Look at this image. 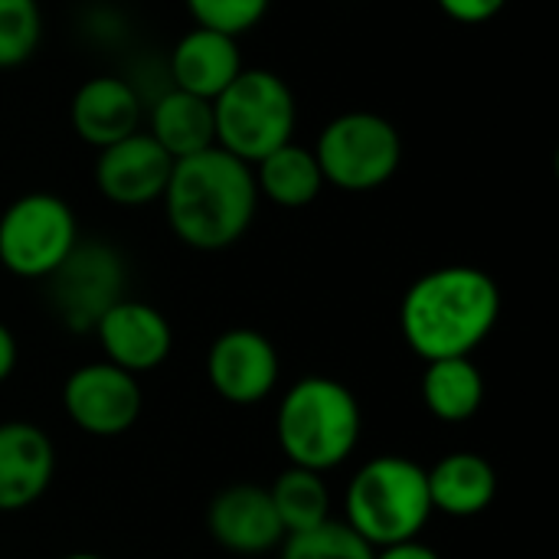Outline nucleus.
<instances>
[{
    "instance_id": "obj_7",
    "label": "nucleus",
    "mask_w": 559,
    "mask_h": 559,
    "mask_svg": "<svg viewBox=\"0 0 559 559\" xmlns=\"http://www.w3.org/2000/svg\"><path fill=\"white\" fill-rule=\"evenodd\" d=\"M75 242L79 219L56 193H23L0 213V265L16 278L46 282Z\"/></svg>"
},
{
    "instance_id": "obj_3",
    "label": "nucleus",
    "mask_w": 559,
    "mask_h": 559,
    "mask_svg": "<svg viewBox=\"0 0 559 559\" xmlns=\"http://www.w3.org/2000/svg\"><path fill=\"white\" fill-rule=\"evenodd\" d=\"M364 432V413L350 386L334 377H301L278 403L275 436L295 468L331 472L344 465Z\"/></svg>"
},
{
    "instance_id": "obj_2",
    "label": "nucleus",
    "mask_w": 559,
    "mask_h": 559,
    "mask_svg": "<svg viewBox=\"0 0 559 559\" xmlns=\"http://www.w3.org/2000/svg\"><path fill=\"white\" fill-rule=\"evenodd\" d=\"M501 318L498 282L475 265H442L419 275L400 305V331L416 357H472Z\"/></svg>"
},
{
    "instance_id": "obj_23",
    "label": "nucleus",
    "mask_w": 559,
    "mask_h": 559,
    "mask_svg": "<svg viewBox=\"0 0 559 559\" xmlns=\"http://www.w3.org/2000/svg\"><path fill=\"white\" fill-rule=\"evenodd\" d=\"M39 0H0V69H16L39 49Z\"/></svg>"
},
{
    "instance_id": "obj_15",
    "label": "nucleus",
    "mask_w": 559,
    "mask_h": 559,
    "mask_svg": "<svg viewBox=\"0 0 559 559\" xmlns=\"http://www.w3.org/2000/svg\"><path fill=\"white\" fill-rule=\"evenodd\" d=\"M56 475L52 439L23 419L0 423V514L36 504Z\"/></svg>"
},
{
    "instance_id": "obj_8",
    "label": "nucleus",
    "mask_w": 559,
    "mask_h": 559,
    "mask_svg": "<svg viewBox=\"0 0 559 559\" xmlns=\"http://www.w3.org/2000/svg\"><path fill=\"white\" fill-rule=\"evenodd\" d=\"M46 282L56 318L69 331L88 334L95 331L102 314L124 298V262L108 242L79 239L66 262Z\"/></svg>"
},
{
    "instance_id": "obj_22",
    "label": "nucleus",
    "mask_w": 559,
    "mask_h": 559,
    "mask_svg": "<svg viewBox=\"0 0 559 559\" xmlns=\"http://www.w3.org/2000/svg\"><path fill=\"white\" fill-rule=\"evenodd\" d=\"M373 554L377 550L344 521H324L282 540V559H373Z\"/></svg>"
},
{
    "instance_id": "obj_26",
    "label": "nucleus",
    "mask_w": 559,
    "mask_h": 559,
    "mask_svg": "<svg viewBox=\"0 0 559 559\" xmlns=\"http://www.w3.org/2000/svg\"><path fill=\"white\" fill-rule=\"evenodd\" d=\"M373 559H442L432 547H426L423 540H406V544H393L377 550Z\"/></svg>"
},
{
    "instance_id": "obj_12",
    "label": "nucleus",
    "mask_w": 559,
    "mask_h": 559,
    "mask_svg": "<svg viewBox=\"0 0 559 559\" xmlns=\"http://www.w3.org/2000/svg\"><path fill=\"white\" fill-rule=\"evenodd\" d=\"M92 334L98 337L105 360L131 377L157 370L174 350L170 321L154 305L138 298H121L111 305Z\"/></svg>"
},
{
    "instance_id": "obj_6",
    "label": "nucleus",
    "mask_w": 559,
    "mask_h": 559,
    "mask_svg": "<svg viewBox=\"0 0 559 559\" xmlns=\"http://www.w3.org/2000/svg\"><path fill=\"white\" fill-rule=\"evenodd\" d=\"M311 151L318 157L324 187L344 193L380 190L403 167L400 128L390 118L364 108L331 118Z\"/></svg>"
},
{
    "instance_id": "obj_1",
    "label": "nucleus",
    "mask_w": 559,
    "mask_h": 559,
    "mask_svg": "<svg viewBox=\"0 0 559 559\" xmlns=\"http://www.w3.org/2000/svg\"><path fill=\"white\" fill-rule=\"evenodd\" d=\"M160 203L170 233L183 246L223 252L249 233L259 210V190L252 167L213 144L174 160Z\"/></svg>"
},
{
    "instance_id": "obj_9",
    "label": "nucleus",
    "mask_w": 559,
    "mask_h": 559,
    "mask_svg": "<svg viewBox=\"0 0 559 559\" xmlns=\"http://www.w3.org/2000/svg\"><path fill=\"white\" fill-rule=\"evenodd\" d=\"M144 406V393L138 377L118 370L108 360L85 364L66 377L62 386V409L75 429L95 439L124 436Z\"/></svg>"
},
{
    "instance_id": "obj_4",
    "label": "nucleus",
    "mask_w": 559,
    "mask_h": 559,
    "mask_svg": "<svg viewBox=\"0 0 559 559\" xmlns=\"http://www.w3.org/2000/svg\"><path fill=\"white\" fill-rule=\"evenodd\" d=\"M347 527L373 550L419 540L432 518L426 468L403 455H377L357 468L344 495Z\"/></svg>"
},
{
    "instance_id": "obj_19",
    "label": "nucleus",
    "mask_w": 559,
    "mask_h": 559,
    "mask_svg": "<svg viewBox=\"0 0 559 559\" xmlns=\"http://www.w3.org/2000/svg\"><path fill=\"white\" fill-rule=\"evenodd\" d=\"M252 177H255L259 200L265 197L282 210L311 206L324 190V177H321L314 151L295 141L282 144L278 151L252 164Z\"/></svg>"
},
{
    "instance_id": "obj_27",
    "label": "nucleus",
    "mask_w": 559,
    "mask_h": 559,
    "mask_svg": "<svg viewBox=\"0 0 559 559\" xmlns=\"http://www.w3.org/2000/svg\"><path fill=\"white\" fill-rule=\"evenodd\" d=\"M16 337H13V331L0 321V383H7L10 377H13V370H16Z\"/></svg>"
},
{
    "instance_id": "obj_24",
    "label": "nucleus",
    "mask_w": 559,
    "mask_h": 559,
    "mask_svg": "<svg viewBox=\"0 0 559 559\" xmlns=\"http://www.w3.org/2000/svg\"><path fill=\"white\" fill-rule=\"evenodd\" d=\"M183 7L193 16V26L219 29L239 39L265 20L272 0H183Z\"/></svg>"
},
{
    "instance_id": "obj_10",
    "label": "nucleus",
    "mask_w": 559,
    "mask_h": 559,
    "mask_svg": "<svg viewBox=\"0 0 559 559\" xmlns=\"http://www.w3.org/2000/svg\"><path fill=\"white\" fill-rule=\"evenodd\" d=\"M282 373L275 344L252 328L223 331L206 350V380L213 393L233 406L262 403Z\"/></svg>"
},
{
    "instance_id": "obj_25",
    "label": "nucleus",
    "mask_w": 559,
    "mask_h": 559,
    "mask_svg": "<svg viewBox=\"0 0 559 559\" xmlns=\"http://www.w3.org/2000/svg\"><path fill=\"white\" fill-rule=\"evenodd\" d=\"M439 10L455 20V23H465V26H481V23H491L504 7L508 0H436Z\"/></svg>"
},
{
    "instance_id": "obj_11",
    "label": "nucleus",
    "mask_w": 559,
    "mask_h": 559,
    "mask_svg": "<svg viewBox=\"0 0 559 559\" xmlns=\"http://www.w3.org/2000/svg\"><path fill=\"white\" fill-rule=\"evenodd\" d=\"M170 167H174V157L141 128L98 151L95 187L115 206H124V210L147 206L164 197Z\"/></svg>"
},
{
    "instance_id": "obj_13",
    "label": "nucleus",
    "mask_w": 559,
    "mask_h": 559,
    "mask_svg": "<svg viewBox=\"0 0 559 559\" xmlns=\"http://www.w3.org/2000/svg\"><path fill=\"white\" fill-rule=\"evenodd\" d=\"M210 537L239 557H259L272 547H282L285 531L272 508L269 488L262 485H229L206 508Z\"/></svg>"
},
{
    "instance_id": "obj_28",
    "label": "nucleus",
    "mask_w": 559,
    "mask_h": 559,
    "mask_svg": "<svg viewBox=\"0 0 559 559\" xmlns=\"http://www.w3.org/2000/svg\"><path fill=\"white\" fill-rule=\"evenodd\" d=\"M62 559H105V557H98V554H69V557H62Z\"/></svg>"
},
{
    "instance_id": "obj_16",
    "label": "nucleus",
    "mask_w": 559,
    "mask_h": 559,
    "mask_svg": "<svg viewBox=\"0 0 559 559\" xmlns=\"http://www.w3.org/2000/svg\"><path fill=\"white\" fill-rule=\"evenodd\" d=\"M167 82L180 92L213 102L242 69V49L236 36L219 29L190 26L167 52Z\"/></svg>"
},
{
    "instance_id": "obj_14",
    "label": "nucleus",
    "mask_w": 559,
    "mask_h": 559,
    "mask_svg": "<svg viewBox=\"0 0 559 559\" xmlns=\"http://www.w3.org/2000/svg\"><path fill=\"white\" fill-rule=\"evenodd\" d=\"M69 121L79 141L102 151L134 131H141L144 121V102L134 92V85L124 75L102 72L85 79L72 102H69Z\"/></svg>"
},
{
    "instance_id": "obj_20",
    "label": "nucleus",
    "mask_w": 559,
    "mask_h": 559,
    "mask_svg": "<svg viewBox=\"0 0 559 559\" xmlns=\"http://www.w3.org/2000/svg\"><path fill=\"white\" fill-rule=\"evenodd\" d=\"M419 390L426 409L439 423H468L485 406V373L472 357L429 360Z\"/></svg>"
},
{
    "instance_id": "obj_5",
    "label": "nucleus",
    "mask_w": 559,
    "mask_h": 559,
    "mask_svg": "<svg viewBox=\"0 0 559 559\" xmlns=\"http://www.w3.org/2000/svg\"><path fill=\"white\" fill-rule=\"evenodd\" d=\"M298 102L292 85L262 66H246L216 98H213V134L216 147L239 157L242 164H259L282 144L295 141Z\"/></svg>"
},
{
    "instance_id": "obj_21",
    "label": "nucleus",
    "mask_w": 559,
    "mask_h": 559,
    "mask_svg": "<svg viewBox=\"0 0 559 559\" xmlns=\"http://www.w3.org/2000/svg\"><path fill=\"white\" fill-rule=\"evenodd\" d=\"M272 508L282 521L285 537L311 531L324 521H331V491L324 485L321 472L295 468L288 465L269 488Z\"/></svg>"
},
{
    "instance_id": "obj_17",
    "label": "nucleus",
    "mask_w": 559,
    "mask_h": 559,
    "mask_svg": "<svg viewBox=\"0 0 559 559\" xmlns=\"http://www.w3.org/2000/svg\"><path fill=\"white\" fill-rule=\"evenodd\" d=\"M432 514L445 518H478L498 498V472L478 452H449L432 468H426Z\"/></svg>"
},
{
    "instance_id": "obj_18",
    "label": "nucleus",
    "mask_w": 559,
    "mask_h": 559,
    "mask_svg": "<svg viewBox=\"0 0 559 559\" xmlns=\"http://www.w3.org/2000/svg\"><path fill=\"white\" fill-rule=\"evenodd\" d=\"M147 134L174 157H190L216 144L213 134V102L197 98L190 92H180L167 85L160 95H154L144 108Z\"/></svg>"
}]
</instances>
